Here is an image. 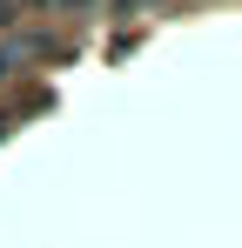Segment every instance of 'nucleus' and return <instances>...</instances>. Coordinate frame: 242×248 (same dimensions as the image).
Wrapping results in <instances>:
<instances>
[{
    "mask_svg": "<svg viewBox=\"0 0 242 248\" xmlns=\"http://www.w3.org/2000/svg\"><path fill=\"white\" fill-rule=\"evenodd\" d=\"M94 0H54V14H87Z\"/></svg>",
    "mask_w": 242,
    "mask_h": 248,
    "instance_id": "1",
    "label": "nucleus"
},
{
    "mask_svg": "<svg viewBox=\"0 0 242 248\" xmlns=\"http://www.w3.org/2000/svg\"><path fill=\"white\" fill-rule=\"evenodd\" d=\"M7 67H14V54H7V47H0V81H7Z\"/></svg>",
    "mask_w": 242,
    "mask_h": 248,
    "instance_id": "2",
    "label": "nucleus"
}]
</instances>
